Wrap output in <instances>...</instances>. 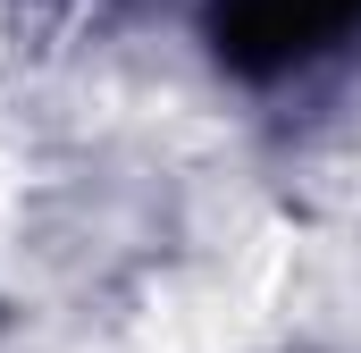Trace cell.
<instances>
[{"instance_id":"6da1fadb","label":"cell","mask_w":361,"mask_h":353,"mask_svg":"<svg viewBox=\"0 0 361 353\" xmlns=\"http://www.w3.org/2000/svg\"><path fill=\"white\" fill-rule=\"evenodd\" d=\"M345 34H361V0H219V51L252 76L302 68Z\"/></svg>"}]
</instances>
